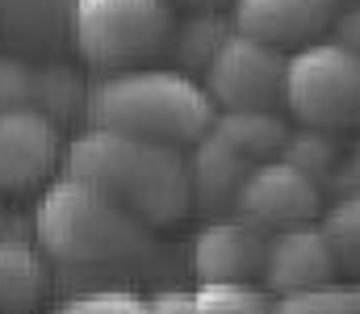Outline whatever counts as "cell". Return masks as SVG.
I'll use <instances>...</instances> for the list:
<instances>
[{
	"mask_svg": "<svg viewBox=\"0 0 360 314\" xmlns=\"http://www.w3.org/2000/svg\"><path fill=\"white\" fill-rule=\"evenodd\" d=\"M59 168L63 176L84 181L143 226H172L193 209L188 164L180 147L126 138L113 130H89L72 147H63Z\"/></svg>",
	"mask_w": 360,
	"mask_h": 314,
	"instance_id": "1",
	"label": "cell"
},
{
	"mask_svg": "<svg viewBox=\"0 0 360 314\" xmlns=\"http://www.w3.org/2000/svg\"><path fill=\"white\" fill-rule=\"evenodd\" d=\"M214 113L218 109L210 105L205 89L176 67L105 72L84 93V117L92 130H113L164 147H193L210 130Z\"/></svg>",
	"mask_w": 360,
	"mask_h": 314,
	"instance_id": "2",
	"label": "cell"
},
{
	"mask_svg": "<svg viewBox=\"0 0 360 314\" xmlns=\"http://www.w3.org/2000/svg\"><path fill=\"white\" fill-rule=\"evenodd\" d=\"M34 239L46 260L101 268L143 256L151 247V226L117 209L84 181L59 176L34 206Z\"/></svg>",
	"mask_w": 360,
	"mask_h": 314,
	"instance_id": "3",
	"label": "cell"
},
{
	"mask_svg": "<svg viewBox=\"0 0 360 314\" xmlns=\"http://www.w3.org/2000/svg\"><path fill=\"white\" fill-rule=\"evenodd\" d=\"M172 30V0H72L68 8V38L76 55L101 72L143 67L168 51Z\"/></svg>",
	"mask_w": 360,
	"mask_h": 314,
	"instance_id": "4",
	"label": "cell"
},
{
	"mask_svg": "<svg viewBox=\"0 0 360 314\" xmlns=\"http://www.w3.org/2000/svg\"><path fill=\"white\" fill-rule=\"evenodd\" d=\"M285 109L314 130L360 126V55L335 38H314L289 55Z\"/></svg>",
	"mask_w": 360,
	"mask_h": 314,
	"instance_id": "5",
	"label": "cell"
},
{
	"mask_svg": "<svg viewBox=\"0 0 360 314\" xmlns=\"http://www.w3.org/2000/svg\"><path fill=\"white\" fill-rule=\"evenodd\" d=\"M285 67H289L285 51L231 30V38L218 46V55L201 72L205 80L201 89L214 109H226V113H281L285 109Z\"/></svg>",
	"mask_w": 360,
	"mask_h": 314,
	"instance_id": "6",
	"label": "cell"
},
{
	"mask_svg": "<svg viewBox=\"0 0 360 314\" xmlns=\"http://www.w3.org/2000/svg\"><path fill=\"white\" fill-rule=\"evenodd\" d=\"M231 209L239 222L272 235L285 226L314 222L323 214V189L310 172H302L285 159H264V164H252Z\"/></svg>",
	"mask_w": 360,
	"mask_h": 314,
	"instance_id": "7",
	"label": "cell"
},
{
	"mask_svg": "<svg viewBox=\"0 0 360 314\" xmlns=\"http://www.w3.org/2000/svg\"><path fill=\"white\" fill-rule=\"evenodd\" d=\"M63 164V130L42 109L0 113V193H25Z\"/></svg>",
	"mask_w": 360,
	"mask_h": 314,
	"instance_id": "8",
	"label": "cell"
},
{
	"mask_svg": "<svg viewBox=\"0 0 360 314\" xmlns=\"http://www.w3.org/2000/svg\"><path fill=\"white\" fill-rule=\"evenodd\" d=\"M335 277H340V264H335V251H331V243H327L319 222L285 226V230H272L269 235L264 273H260V289L269 298L335 285Z\"/></svg>",
	"mask_w": 360,
	"mask_h": 314,
	"instance_id": "9",
	"label": "cell"
},
{
	"mask_svg": "<svg viewBox=\"0 0 360 314\" xmlns=\"http://www.w3.org/2000/svg\"><path fill=\"white\" fill-rule=\"evenodd\" d=\"M264 230L239 218H214L193 239V277L197 285H256L264 273Z\"/></svg>",
	"mask_w": 360,
	"mask_h": 314,
	"instance_id": "10",
	"label": "cell"
},
{
	"mask_svg": "<svg viewBox=\"0 0 360 314\" xmlns=\"http://www.w3.org/2000/svg\"><path fill=\"white\" fill-rule=\"evenodd\" d=\"M340 0H231V30L264 46L289 51L335 25Z\"/></svg>",
	"mask_w": 360,
	"mask_h": 314,
	"instance_id": "11",
	"label": "cell"
},
{
	"mask_svg": "<svg viewBox=\"0 0 360 314\" xmlns=\"http://www.w3.org/2000/svg\"><path fill=\"white\" fill-rule=\"evenodd\" d=\"M84 101L80 76L68 67H34L21 55H0V113L8 109H42L46 117H68Z\"/></svg>",
	"mask_w": 360,
	"mask_h": 314,
	"instance_id": "12",
	"label": "cell"
},
{
	"mask_svg": "<svg viewBox=\"0 0 360 314\" xmlns=\"http://www.w3.org/2000/svg\"><path fill=\"white\" fill-rule=\"evenodd\" d=\"M184 164H188L193 209H201V214H218V209H226L231 202H235L243 176L252 172V159L239 155L231 143H222L214 130H205V134L193 143V151L184 155Z\"/></svg>",
	"mask_w": 360,
	"mask_h": 314,
	"instance_id": "13",
	"label": "cell"
},
{
	"mask_svg": "<svg viewBox=\"0 0 360 314\" xmlns=\"http://www.w3.org/2000/svg\"><path fill=\"white\" fill-rule=\"evenodd\" d=\"M46 289V256L25 239H0V314H34Z\"/></svg>",
	"mask_w": 360,
	"mask_h": 314,
	"instance_id": "14",
	"label": "cell"
},
{
	"mask_svg": "<svg viewBox=\"0 0 360 314\" xmlns=\"http://www.w3.org/2000/svg\"><path fill=\"white\" fill-rule=\"evenodd\" d=\"M210 130L222 143H231L239 155H248L252 164L281 159L285 138H289V122L281 113H226V109H218Z\"/></svg>",
	"mask_w": 360,
	"mask_h": 314,
	"instance_id": "15",
	"label": "cell"
},
{
	"mask_svg": "<svg viewBox=\"0 0 360 314\" xmlns=\"http://www.w3.org/2000/svg\"><path fill=\"white\" fill-rule=\"evenodd\" d=\"M231 38V21H222V17H214V8H201V13H193V17H184L176 21V30H172V42H168V51L176 55V72H205L210 67V59L218 55V46Z\"/></svg>",
	"mask_w": 360,
	"mask_h": 314,
	"instance_id": "16",
	"label": "cell"
},
{
	"mask_svg": "<svg viewBox=\"0 0 360 314\" xmlns=\"http://www.w3.org/2000/svg\"><path fill=\"white\" fill-rule=\"evenodd\" d=\"M323 235L335 251V264L340 273L356 277L360 281V193H344L335 197V206L323 214Z\"/></svg>",
	"mask_w": 360,
	"mask_h": 314,
	"instance_id": "17",
	"label": "cell"
},
{
	"mask_svg": "<svg viewBox=\"0 0 360 314\" xmlns=\"http://www.w3.org/2000/svg\"><path fill=\"white\" fill-rule=\"evenodd\" d=\"M340 155H344V147L335 143V134H331V130H314V126L289 130L285 151H281V159H285V164H293V168L310 172L314 181H331V172H335Z\"/></svg>",
	"mask_w": 360,
	"mask_h": 314,
	"instance_id": "18",
	"label": "cell"
},
{
	"mask_svg": "<svg viewBox=\"0 0 360 314\" xmlns=\"http://www.w3.org/2000/svg\"><path fill=\"white\" fill-rule=\"evenodd\" d=\"M72 0H0V25L17 38H46L68 25Z\"/></svg>",
	"mask_w": 360,
	"mask_h": 314,
	"instance_id": "19",
	"label": "cell"
},
{
	"mask_svg": "<svg viewBox=\"0 0 360 314\" xmlns=\"http://www.w3.org/2000/svg\"><path fill=\"white\" fill-rule=\"evenodd\" d=\"M193 314H272V298L260 285H197Z\"/></svg>",
	"mask_w": 360,
	"mask_h": 314,
	"instance_id": "20",
	"label": "cell"
},
{
	"mask_svg": "<svg viewBox=\"0 0 360 314\" xmlns=\"http://www.w3.org/2000/svg\"><path fill=\"white\" fill-rule=\"evenodd\" d=\"M272 314H352V298H348V285H319V289L276 298Z\"/></svg>",
	"mask_w": 360,
	"mask_h": 314,
	"instance_id": "21",
	"label": "cell"
},
{
	"mask_svg": "<svg viewBox=\"0 0 360 314\" xmlns=\"http://www.w3.org/2000/svg\"><path fill=\"white\" fill-rule=\"evenodd\" d=\"M55 314H147V298L130 289H92L80 298H68Z\"/></svg>",
	"mask_w": 360,
	"mask_h": 314,
	"instance_id": "22",
	"label": "cell"
},
{
	"mask_svg": "<svg viewBox=\"0 0 360 314\" xmlns=\"http://www.w3.org/2000/svg\"><path fill=\"white\" fill-rule=\"evenodd\" d=\"M331 185H335L340 197H344V193H360V143L352 151L340 155V164H335V172H331Z\"/></svg>",
	"mask_w": 360,
	"mask_h": 314,
	"instance_id": "23",
	"label": "cell"
},
{
	"mask_svg": "<svg viewBox=\"0 0 360 314\" xmlns=\"http://www.w3.org/2000/svg\"><path fill=\"white\" fill-rule=\"evenodd\" d=\"M147 314H193V294L188 289H164L147 298Z\"/></svg>",
	"mask_w": 360,
	"mask_h": 314,
	"instance_id": "24",
	"label": "cell"
},
{
	"mask_svg": "<svg viewBox=\"0 0 360 314\" xmlns=\"http://www.w3.org/2000/svg\"><path fill=\"white\" fill-rule=\"evenodd\" d=\"M335 30H340V38H335V42L352 46V51L360 55V4H352L348 13H335Z\"/></svg>",
	"mask_w": 360,
	"mask_h": 314,
	"instance_id": "25",
	"label": "cell"
},
{
	"mask_svg": "<svg viewBox=\"0 0 360 314\" xmlns=\"http://www.w3.org/2000/svg\"><path fill=\"white\" fill-rule=\"evenodd\" d=\"M172 4H184L193 13H201V8H218V4H231V0H172Z\"/></svg>",
	"mask_w": 360,
	"mask_h": 314,
	"instance_id": "26",
	"label": "cell"
},
{
	"mask_svg": "<svg viewBox=\"0 0 360 314\" xmlns=\"http://www.w3.org/2000/svg\"><path fill=\"white\" fill-rule=\"evenodd\" d=\"M348 298H352V314H360V281L356 285H348Z\"/></svg>",
	"mask_w": 360,
	"mask_h": 314,
	"instance_id": "27",
	"label": "cell"
},
{
	"mask_svg": "<svg viewBox=\"0 0 360 314\" xmlns=\"http://www.w3.org/2000/svg\"><path fill=\"white\" fill-rule=\"evenodd\" d=\"M348 4H360V0H348Z\"/></svg>",
	"mask_w": 360,
	"mask_h": 314,
	"instance_id": "28",
	"label": "cell"
}]
</instances>
